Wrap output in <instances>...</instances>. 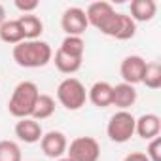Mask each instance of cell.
<instances>
[{"instance_id":"10","label":"cell","mask_w":161,"mask_h":161,"mask_svg":"<svg viewBox=\"0 0 161 161\" xmlns=\"http://www.w3.org/2000/svg\"><path fill=\"white\" fill-rule=\"evenodd\" d=\"M42 135H44V129H42L40 121H36L32 118H23L15 123V136L25 144L40 142Z\"/></svg>"},{"instance_id":"23","label":"cell","mask_w":161,"mask_h":161,"mask_svg":"<svg viewBox=\"0 0 161 161\" xmlns=\"http://www.w3.org/2000/svg\"><path fill=\"white\" fill-rule=\"evenodd\" d=\"M146 157L150 161H161V136H155L150 140L146 148Z\"/></svg>"},{"instance_id":"8","label":"cell","mask_w":161,"mask_h":161,"mask_svg":"<svg viewBox=\"0 0 161 161\" xmlns=\"http://www.w3.org/2000/svg\"><path fill=\"white\" fill-rule=\"evenodd\" d=\"M40 148H42V152H44L46 157H49V159H61V157L66 155V148H68L66 135L61 133V131H47L40 138Z\"/></svg>"},{"instance_id":"25","label":"cell","mask_w":161,"mask_h":161,"mask_svg":"<svg viewBox=\"0 0 161 161\" xmlns=\"http://www.w3.org/2000/svg\"><path fill=\"white\" fill-rule=\"evenodd\" d=\"M123 161H150L144 152H131L123 157Z\"/></svg>"},{"instance_id":"24","label":"cell","mask_w":161,"mask_h":161,"mask_svg":"<svg viewBox=\"0 0 161 161\" xmlns=\"http://www.w3.org/2000/svg\"><path fill=\"white\" fill-rule=\"evenodd\" d=\"M38 6H40L38 0H31V2H25V0H15V8H17L19 12H23V15H25V14H32Z\"/></svg>"},{"instance_id":"1","label":"cell","mask_w":161,"mask_h":161,"mask_svg":"<svg viewBox=\"0 0 161 161\" xmlns=\"http://www.w3.org/2000/svg\"><path fill=\"white\" fill-rule=\"evenodd\" d=\"M14 61L23 68H42L53 59V49L44 40H23L12 49Z\"/></svg>"},{"instance_id":"26","label":"cell","mask_w":161,"mask_h":161,"mask_svg":"<svg viewBox=\"0 0 161 161\" xmlns=\"http://www.w3.org/2000/svg\"><path fill=\"white\" fill-rule=\"evenodd\" d=\"M6 21V10H4V6L0 4V25H2Z\"/></svg>"},{"instance_id":"19","label":"cell","mask_w":161,"mask_h":161,"mask_svg":"<svg viewBox=\"0 0 161 161\" xmlns=\"http://www.w3.org/2000/svg\"><path fill=\"white\" fill-rule=\"evenodd\" d=\"M148 89H159L161 87V64L157 61L146 63L144 74H142V82Z\"/></svg>"},{"instance_id":"9","label":"cell","mask_w":161,"mask_h":161,"mask_svg":"<svg viewBox=\"0 0 161 161\" xmlns=\"http://www.w3.org/2000/svg\"><path fill=\"white\" fill-rule=\"evenodd\" d=\"M144 68H146V61L140 55H127L119 64V74L123 78V84H129V86L140 84Z\"/></svg>"},{"instance_id":"27","label":"cell","mask_w":161,"mask_h":161,"mask_svg":"<svg viewBox=\"0 0 161 161\" xmlns=\"http://www.w3.org/2000/svg\"><path fill=\"white\" fill-rule=\"evenodd\" d=\"M55 161H70L68 157H61V159H55Z\"/></svg>"},{"instance_id":"22","label":"cell","mask_w":161,"mask_h":161,"mask_svg":"<svg viewBox=\"0 0 161 161\" xmlns=\"http://www.w3.org/2000/svg\"><path fill=\"white\" fill-rule=\"evenodd\" d=\"M135 34H136V23L127 14H119V27H118L116 40H131Z\"/></svg>"},{"instance_id":"3","label":"cell","mask_w":161,"mask_h":161,"mask_svg":"<svg viewBox=\"0 0 161 161\" xmlns=\"http://www.w3.org/2000/svg\"><path fill=\"white\" fill-rule=\"evenodd\" d=\"M86 17H87V23L91 27H95L99 32L116 38L118 27H119V14L112 8V4H108V2H93L86 10Z\"/></svg>"},{"instance_id":"7","label":"cell","mask_w":161,"mask_h":161,"mask_svg":"<svg viewBox=\"0 0 161 161\" xmlns=\"http://www.w3.org/2000/svg\"><path fill=\"white\" fill-rule=\"evenodd\" d=\"M61 27L66 32V36H82L89 27L87 17H86V10L78 8V6L66 8L63 12V17H61Z\"/></svg>"},{"instance_id":"4","label":"cell","mask_w":161,"mask_h":161,"mask_svg":"<svg viewBox=\"0 0 161 161\" xmlns=\"http://www.w3.org/2000/svg\"><path fill=\"white\" fill-rule=\"evenodd\" d=\"M57 101L61 103V106H64L66 110H80L82 106H86L87 101V89L86 86L80 82L78 78H64L63 82L57 86Z\"/></svg>"},{"instance_id":"15","label":"cell","mask_w":161,"mask_h":161,"mask_svg":"<svg viewBox=\"0 0 161 161\" xmlns=\"http://www.w3.org/2000/svg\"><path fill=\"white\" fill-rule=\"evenodd\" d=\"M19 25H21V31H23V36L25 40H40L42 32H44V23L38 15L34 14H25V15H19Z\"/></svg>"},{"instance_id":"2","label":"cell","mask_w":161,"mask_h":161,"mask_svg":"<svg viewBox=\"0 0 161 161\" xmlns=\"http://www.w3.org/2000/svg\"><path fill=\"white\" fill-rule=\"evenodd\" d=\"M40 97V91H38V86L34 82H19L10 97V103H8V110L14 118H31L32 116V110L36 106V101Z\"/></svg>"},{"instance_id":"18","label":"cell","mask_w":161,"mask_h":161,"mask_svg":"<svg viewBox=\"0 0 161 161\" xmlns=\"http://www.w3.org/2000/svg\"><path fill=\"white\" fill-rule=\"evenodd\" d=\"M53 114H55V99L49 97V95L40 93V97H38V101H36V106H34L31 118L36 119V121H42V119L51 118Z\"/></svg>"},{"instance_id":"14","label":"cell","mask_w":161,"mask_h":161,"mask_svg":"<svg viewBox=\"0 0 161 161\" xmlns=\"http://www.w3.org/2000/svg\"><path fill=\"white\" fill-rule=\"evenodd\" d=\"M131 19L135 23H148L157 14V4L153 0H133L131 2Z\"/></svg>"},{"instance_id":"11","label":"cell","mask_w":161,"mask_h":161,"mask_svg":"<svg viewBox=\"0 0 161 161\" xmlns=\"http://www.w3.org/2000/svg\"><path fill=\"white\" fill-rule=\"evenodd\" d=\"M135 133L144 138V140H152L155 136H159L161 133V119L157 114H142L140 118H136L135 121Z\"/></svg>"},{"instance_id":"21","label":"cell","mask_w":161,"mask_h":161,"mask_svg":"<svg viewBox=\"0 0 161 161\" xmlns=\"http://www.w3.org/2000/svg\"><path fill=\"white\" fill-rule=\"evenodd\" d=\"M21 148L14 140H0V161H21Z\"/></svg>"},{"instance_id":"12","label":"cell","mask_w":161,"mask_h":161,"mask_svg":"<svg viewBox=\"0 0 161 161\" xmlns=\"http://www.w3.org/2000/svg\"><path fill=\"white\" fill-rule=\"evenodd\" d=\"M138 99V93L135 89V86H129V84H118V86H112V106L119 108V110H127L131 108Z\"/></svg>"},{"instance_id":"6","label":"cell","mask_w":161,"mask_h":161,"mask_svg":"<svg viewBox=\"0 0 161 161\" xmlns=\"http://www.w3.org/2000/svg\"><path fill=\"white\" fill-rule=\"evenodd\" d=\"M66 157L70 161H99L101 144L93 136H78L68 144Z\"/></svg>"},{"instance_id":"20","label":"cell","mask_w":161,"mask_h":161,"mask_svg":"<svg viewBox=\"0 0 161 161\" xmlns=\"http://www.w3.org/2000/svg\"><path fill=\"white\" fill-rule=\"evenodd\" d=\"M59 49L66 55H72V57H78V59H84V51H86V42L82 40V36H66Z\"/></svg>"},{"instance_id":"17","label":"cell","mask_w":161,"mask_h":161,"mask_svg":"<svg viewBox=\"0 0 161 161\" xmlns=\"http://www.w3.org/2000/svg\"><path fill=\"white\" fill-rule=\"evenodd\" d=\"M51 61L55 63V68H57L59 72H63V74H74V72H78L80 68H82V61H84V59L66 55V53H63L61 49H57Z\"/></svg>"},{"instance_id":"13","label":"cell","mask_w":161,"mask_h":161,"mask_svg":"<svg viewBox=\"0 0 161 161\" xmlns=\"http://www.w3.org/2000/svg\"><path fill=\"white\" fill-rule=\"evenodd\" d=\"M87 99L97 108L112 106V86L108 82H95L87 91Z\"/></svg>"},{"instance_id":"16","label":"cell","mask_w":161,"mask_h":161,"mask_svg":"<svg viewBox=\"0 0 161 161\" xmlns=\"http://www.w3.org/2000/svg\"><path fill=\"white\" fill-rule=\"evenodd\" d=\"M0 40L6 42V44H12V46H17L25 40L21 25L17 19H6L0 25Z\"/></svg>"},{"instance_id":"5","label":"cell","mask_w":161,"mask_h":161,"mask_svg":"<svg viewBox=\"0 0 161 161\" xmlns=\"http://www.w3.org/2000/svg\"><path fill=\"white\" fill-rule=\"evenodd\" d=\"M135 121H136V118L129 110H118L106 125L108 138L116 144H123V142L131 140V136L135 135Z\"/></svg>"}]
</instances>
